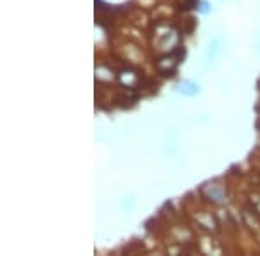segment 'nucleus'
I'll use <instances>...</instances> for the list:
<instances>
[]
</instances>
